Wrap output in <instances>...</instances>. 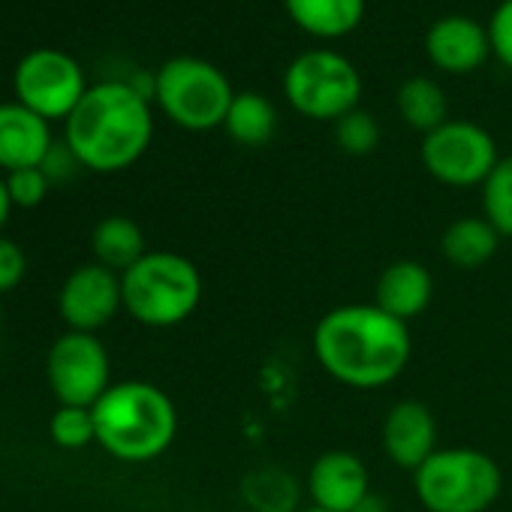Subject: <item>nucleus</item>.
I'll return each instance as SVG.
<instances>
[{
  "label": "nucleus",
  "mask_w": 512,
  "mask_h": 512,
  "mask_svg": "<svg viewBox=\"0 0 512 512\" xmlns=\"http://www.w3.org/2000/svg\"><path fill=\"white\" fill-rule=\"evenodd\" d=\"M353 512H392V506H389V500H386L383 494L371 491V494H365V497L353 506Z\"/></svg>",
  "instance_id": "obj_30"
},
{
  "label": "nucleus",
  "mask_w": 512,
  "mask_h": 512,
  "mask_svg": "<svg viewBox=\"0 0 512 512\" xmlns=\"http://www.w3.org/2000/svg\"><path fill=\"white\" fill-rule=\"evenodd\" d=\"M419 157L425 172L437 184L455 190L482 187L500 160L494 136L473 121L440 124L437 130L422 136Z\"/></svg>",
  "instance_id": "obj_8"
},
{
  "label": "nucleus",
  "mask_w": 512,
  "mask_h": 512,
  "mask_svg": "<svg viewBox=\"0 0 512 512\" xmlns=\"http://www.w3.org/2000/svg\"><path fill=\"white\" fill-rule=\"evenodd\" d=\"M91 410L97 443L127 464L160 458L178 434V410L172 398L148 380L112 383Z\"/></svg>",
  "instance_id": "obj_3"
},
{
  "label": "nucleus",
  "mask_w": 512,
  "mask_h": 512,
  "mask_svg": "<svg viewBox=\"0 0 512 512\" xmlns=\"http://www.w3.org/2000/svg\"><path fill=\"white\" fill-rule=\"evenodd\" d=\"M425 55L443 73H473L491 55L488 28H482L470 16H443L425 34Z\"/></svg>",
  "instance_id": "obj_14"
},
{
  "label": "nucleus",
  "mask_w": 512,
  "mask_h": 512,
  "mask_svg": "<svg viewBox=\"0 0 512 512\" xmlns=\"http://www.w3.org/2000/svg\"><path fill=\"white\" fill-rule=\"evenodd\" d=\"M124 311L148 329H172L190 320L202 302V275L193 260L172 250H148L121 275Z\"/></svg>",
  "instance_id": "obj_4"
},
{
  "label": "nucleus",
  "mask_w": 512,
  "mask_h": 512,
  "mask_svg": "<svg viewBox=\"0 0 512 512\" xmlns=\"http://www.w3.org/2000/svg\"><path fill=\"white\" fill-rule=\"evenodd\" d=\"M46 374L58 404L94 407L112 386L109 350L91 332H67L52 344Z\"/></svg>",
  "instance_id": "obj_9"
},
{
  "label": "nucleus",
  "mask_w": 512,
  "mask_h": 512,
  "mask_svg": "<svg viewBox=\"0 0 512 512\" xmlns=\"http://www.w3.org/2000/svg\"><path fill=\"white\" fill-rule=\"evenodd\" d=\"M488 40H491V55L503 67L512 70V0H503V4L491 13Z\"/></svg>",
  "instance_id": "obj_27"
},
{
  "label": "nucleus",
  "mask_w": 512,
  "mask_h": 512,
  "mask_svg": "<svg viewBox=\"0 0 512 512\" xmlns=\"http://www.w3.org/2000/svg\"><path fill=\"white\" fill-rule=\"evenodd\" d=\"M4 181H7V190H10V199L16 208H37L52 187V181L46 178V172L40 166L7 172Z\"/></svg>",
  "instance_id": "obj_26"
},
{
  "label": "nucleus",
  "mask_w": 512,
  "mask_h": 512,
  "mask_svg": "<svg viewBox=\"0 0 512 512\" xmlns=\"http://www.w3.org/2000/svg\"><path fill=\"white\" fill-rule=\"evenodd\" d=\"M500 488V464L473 446H440L413 473V491L425 512H488Z\"/></svg>",
  "instance_id": "obj_5"
},
{
  "label": "nucleus",
  "mask_w": 512,
  "mask_h": 512,
  "mask_svg": "<svg viewBox=\"0 0 512 512\" xmlns=\"http://www.w3.org/2000/svg\"><path fill=\"white\" fill-rule=\"evenodd\" d=\"M91 250L97 256V263L124 275L127 269H133L142 256L148 253L145 247V232L139 229L136 220L124 217V214H112L103 217L94 232H91Z\"/></svg>",
  "instance_id": "obj_19"
},
{
  "label": "nucleus",
  "mask_w": 512,
  "mask_h": 512,
  "mask_svg": "<svg viewBox=\"0 0 512 512\" xmlns=\"http://www.w3.org/2000/svg\"><path fill=\"white\" fill-rule=\"evenodd\" d=\"M500 241H503L500 232L482 214H467V217H455L443 229L440 256L458 272H476L494 260Z\"/></svg>",
  "instance_id": "obj_17"
},
{
  "label": "nucleus",
  "mask_w": 512,
  "mask_h": 512,
  "mask_svg": "<svg viewBox=\"0 0 512 512\" xmlns=\"http://www.w3.org/2000/svg\"><path fill=\"white\" fill-rule=\"evenodd\" d=\"M335 145L350 157H368L380 145V124L371 112L353 109L335 121Z\"/></svg>",
  "instance_id": "obj_24"
},
{
  "label": "nucleus",
  "mask_w": 512,
  "mask_h": 512,
  "mask_svg": "<svg viewBox=\"0 0 512 512\" xmlns=\"http://www.w3.org/2000/svg\"><path fill=\"white\" fill-rule=\"evenodd\" d=\"M250 512H299V482L281 467L250 470L241 482Z\"/></svg>",
  "instance_id": "obj_22"
},
{
  "label": "nucleus",
  "mask_w": 512,
  "mask_h": 512,
  "mask_svg": "<svg viewBox=\"0 0 512 512\" xmlns=\"http://www.w3.org/2000/svg\"><path fill=\"white\" fill-rule=\"evenodd\" d=\"M299 512H326V509H320V506H308V509H299Z\"/></svg>",
  "instance_id": "obj_32"
},
{
  "label": "nucleus",
  "mask_w": 512,
  "mask_h": 512,
  "mask_svg": "<svg viewBox=\"0 0 512 512\" xmlns=\"http://www.w3.org/2000/svg\"><path fill=\"white\" fill-rule=\"evenodd\" d=\"M49 434L61 449H85L88 443H97V425H94V410L91 407H58Z\"/></svg>",
  "instance_id": "obj_25"
},
{
  "label": "nucleus",
  "mask_w": 512,
  "mask_h": 512,
  "mask_svg": "<svg viewBox=\"0 0 512 512\" xmlns=\"http://www.w3.org/2000/svg\"><path fill=\"white\" fill-rule=\"evenodd\" d=\"M380 443H383L386 458L395 467L416 473L440 449L437 446V419H434L431 407L416 398L395 401L383 416Z\"/></svg>",
  "instance_id": "obj_12"
},
{
  "label": "nucleus",
  "mask_w": 512,
  "mask_h": 512,
  "mask_svg": "<svg viewBox=\"0 0 512 512\" xmlns=\"http://www.w3.org/2000/svg\"><path fill=\"white\" fill-rule=\"evenodd\" d=\"M121 308H124L121 275L100 263L73 269L58 296V311L61 320L70 326V332L94 335L97 329L109 326Z\"/></svg>",
  "instance_id": "obj_11"
},
{
  "label": "nucleus",
  "mask_w": 512,
  "mask_h": 512,
  "mask_svg": "<svg viewBox=\"0 0 512 512\" xmlns=\"http://www.w3.org/2000/svg\"><path fill=\"white\" fill-rule=\"evenodd\" d=\"M154 100L160 112L190 133H208L223 127L235 100L229 79L202 58H169L154 76Z\"/></svg>",
  "instance_id": "obj_6"
},
{
  "label": "nucleus",
  "mask_w": 512,
  "mask_h": 512,
  "mask_svg": "<svg viewBox=\"0 0 512 512\" xmlns=\"http://www.w3.org/2000/svg\"><path fill=\"white\" fill-rule=\"evenodd\" d=\"M434 302V275L419 260L389 263L374 284V305L401 323H413Z\"/></svg>",
  "instance_id": "obj_15"
},
{
  "label": "nucleus",
  "mask_w": 512,
  "mask_h": 512,
  "mask_svg": "<svg viewBox=\"0 0 512 512\" xmlns=\"http://www.w3.org/2000/svg\"><path fill=\"white\" fill-rule=\"evenodd\" d=\"M52 145L55 142L46 118H40L19 100L0 103V169L16 172L43 166Z\"/></svg>",
  "instance_id": "obj_16"
},
{
  "label": "nucleus",
  "mask_w": 512,
  "mask_h": 512,
  "mask_svg": "<svg viewBox=\"0 0 512 512\" xmlns=\"http://www.w3.org/2000/svg\"><path fill=\"white\" fill-rule=\"evenodd\" d=\"M43 172H46V178L55 184V181H67V178H73L76 175V169H82V163L76 160V154L70 151V145L67 142H55L52 145V151L46 154V160H43V166H40Z\"/></svg>",
  "instance_id": "obj_29"
},
{
  "label": "nucleus",
  "mask_w": 512,
  "mask_h": 512,
  "mask_svg": "<svg viewBox=\"0 0 512 512\" xmlns=\"http://www.w3.org/2000/svg\"><path fill=\"white\" fill-rule=\"evenodd\" d=\"M284 97L287 103L311 121H338L347 112L359 109L362 100V76L332 49L302 52L284 73Z\"/></svg>",
  "instance_id": "obj_7"
},
{
  "label": "nucleus",
  "mask_w": 512,
  "mask_h": 512,
  "mask_svg": "<svg viewBox=\"0 0 512 512\" xmlns=\"http://www.w3.org/2000/svg\"><path fill=\"white\" fill-rule=\"evenodd\" d=\"M223 130L241 148H263L266 142H272L278 130V109L263 94H253V91L235 94L226 112Z\"/></svg>",
  "instance_id": "obj_20"
},
{
  "label": "nucleus",
  "mask_w": 512,
  "mask_h": 512,
  "mask_svg": "<svg viewBox=\"0 0 512 512\" xmlns=\"http://www.w3.org/2000/svg\"><path fill=\"white\" fill-rule=\"evenodd\" d=\"M154 115L130 82H100L88 88L67 118L64 142L91 172H121L151 145Z\"/></svg>",
  "instance_id": "obj_2"
},
{
  "label": "nucleus",
  "mask_w": 512,
  "mask_h": 512,
  "mask_svg": "<svg viewBox=\"0 0 512 512\" xmlns=\"http://www.w3.org/2000/svg\"><path fill=\"white\" fill-rule=\"evenodd\" d=\"M284 7L296 28L323 40L344 37L365 19V0H284Z\"/></svg>",
  "instance_id": "obj_18"
},
{
  "label": "nucleus",
  "mask_w": 512,
  "mask_h": 512,
  "mask_svg": "<svg viewBox=\"0 0 512 512\" xmlns=\"http://www.w3.org/2000/svg\"><path fill=\"white\" fill-rule=\"evenodd\" d=\"M305 491L311 497V506H320L326 512H353V506L365 494H371V473L356 452L329 449L311 464Z\"/></svg>",
  "instance_id": "obj_13"
},
{
  "label": "nucleus",
  "mask_w": 512,
  "mask_h": 512,
  "mask_svg": "<svg viewBox=\"0 0 512 512\" xmlns=\"http://www.w3.org/2000/svg\"><path fill=\"white\" fill-rule=\"evenodd\" d=\"M446 112H449L446 94L434 79L413 76L398 88V115L410 130L428 136L431 130H437L440 124L449 121Z\"/></svg>",
  "instance_id": "obj_21"
},
{
  "label": "nucleus",
  "mask_w": 512,
  "mask_h": 512,
  "mask_svg": "<svg viewBox=\"0 0 512 512\" xmlns=\"http://www.w3.org/2000/svg\"><path fill=\"white\" fill-rule=\"evenodd\" d=\"M482 190V217L500 232V238H512V154L500 157L494 172L485 178Z\"/></svg>",
  "instance_id": "obj_23"
},
{
  "label": "nucleus",
  "mask_w": 512,
  "mask_h": 512,
  "mask_svg": "<svg viewBox=\"0 0 512 512\" xmlns=\"http://www.w3.org/2000/svg\"><path fill=\"white\" fill-rule=\"evenodd\" d=\"M28 272V260H25V250L0 235V293H10L25 281Z\"/></svg>",
  "instance_id": "obj_28"
},
{
  "label": "nucleus",
  "mask_w": 512,
  "mask_h": 512,
  "mask_svg": "<svg viewBox=\"0 0 512 512\" xmlns=\"http://www.w3.org/2000/svg\"><path fill=\"white\" fill-rule=\"evenodd\" d=\"M13 199H10V190H7V181L0 178V229L7 226V220H10V214H13Z\"/></svg>",
  "instance_id": "obj_31"
},
{
  "label": "nucleus",
  "mask_w": 512,
  "mask_h": 512,
  "mask_svg": "<svg viewBox=\"0 0 512 512\" xmlns=\"http://www.w3.org/2000/svg\"><path fill=\"white\" fill-rule=\"evenodd\" d=\"M317 365L341 386L374 392L392 386L413 359L410 326L374 302H350L326 311L314 326Z\"/></svg>",
  "instance_id": "obj_1"
},
{
  "label": "nucleus",
  "mask_w": 512,
  "mask_h": 512,
  "mask_svg": "<svg viewBox=\"0 0 512 512\" xmlns=\"http://www.w3.org/2000/svg\"><path fill=\"white\" fill-rule=\"evenodd\" d=\"M13 85L19 103L46 121H67L88 94L82 67L76 64V58L58 49H37L25 55L16 67Z\"/></svg>",
  "instance_id": "obj_10"
},
{
  "label": "nucleus",
  "mask_w": 512,
  "mask_h": 512,
  "mask_svg": "<svg viewBox=\"0 0 512 512\" xmlns=\"http://www.w3.org/2000/svg\"><path fill=\"white\" fill-rule=\"evenodd\" d=\"M0 326H4V311H0Z\"/></svg>",
  "instance_id": "obj_33"
}]
</instances>
